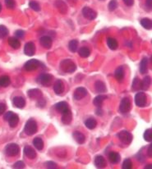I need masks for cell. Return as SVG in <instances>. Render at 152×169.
Segmentation results:
<instances>
[{"label": "cell", "mask_w": 152, "mask_h": 169, "mask_svg": "<svg viewBox=\"0 0 152 169\" xmlns=\"http://www.w3.org/2000/svg\"><path fill=\"white\" fill-rule=\"evenodd\" d=\"M1 11H2V5L0 4V12H1Z\"/></svg>", "instance_id": "cell-52"}, {"label": "cell", "mask_w": 152, "mask_h": 169, "mask_svg": "<svg viewBox=\"0 0 152 169\" xmlns=\"http://www.w3.org/2000/svg\"><path fill=\"white\" fill-rule=\"evenodd\" d=\"M29 6H30V8L31 9H33L35 12H38V11H40V6L39 3L35 2V1H30V4H29Z\"/></svg>", "instance_id": "cell-41"}, {"label": "cell", "mask_w": 152, "mask_h": 169, "mask_svg": "<svg viewBox=\"0 0 152 169\" xmlns=\"http://www.w3.org/2000/svg\"><path fill=\"white\" fill-rule=\"evenodd\" d=\"M87 90L86 89L84 88V87H78L74 90L73 93V98L74 100H81L84 99L85 97L87 95Z\"/></svg>", "instance_id": "cell-11"}, {"label": "cell", "mask_w": 152, "mask_h": 169, "mask_svg": "<svg viewBox=\"0 0 152 169\" xmlns=\"http://www.w3.org/2000/svg\"><path fill=\"white\" fill-rule=\"evenodd\" d=\"M145 168H147V169L151 168V164H149V165H147V167H146Z\"/></svg>", "instance_id": "cell-51"}, {"label": "cell", "mask_w": 152, "mask_h": 169, "mask_svg": "<svg viewBox=\"0 0 152 169\" xmlns=\"http://www.w3.org/2000/svg\"><path fill=\"white\" fill-rule=\"evenodd\" d=\"M45 165L46 168H57V164L54 162L52 161L46 162L45 163Z\"/></svg>", "instance_id": "cell-45"}, {"label": "cell", "mask_w": 152, "mask_h": 169, "mask_svg": "<svg viewBox=\"0 0 152 169\" xmlns=\"http://www.w3.org/2000/svg\"><path fill=\"white\" fill-rule=\"evenodd\" d=\"M78 54H79L80 57H81V58H88L91 55V50L87 47H81L78 50Z\"/></svg>", "instance_id": "cell-32"}, {"label": "cell", "mask_w": 152, "mask_h": 169, "mask_svg": "<svg viewBox=\"0 0 152 169\" xmlns=\"http://www.w3.org/2000/svg\"><path fill=\"white\" fill-rule=\"evenodd\" d=\"M12 168L17 169L24 168H25V163H24L22 161H17V163H15L13 164Z\"/></svg>", "instance_id": "cell-44"}, {"label": "cell", "mask_w": 152, "mask_h": 169, "mask_svg": "<svg viewBox=\"0 0 152 169\" xmlns=\"http://www.w3.org/2000/svg\"><path fill=\"white\" fill-rule=\"evenodd\" d=\"M68 49L72 53H75L78 49V41L76 39H72L68 43Z\"/></svg>", "instance_id": "cell-36"}, {"label": "cell", "mask_w": 152, "mask_h": 169, "mask_svg": "<svg viewBox=\"0 0 152 169\" xmlns=\"http://www.w3.org/2000/svg\"><path fill=\"white\" fill-rule=\"evenodd\" d=\"M15 36L17 39H23L25 37V32L22 30H17L15 32Z\"/></svg>", "instance_id": "cell-46"}, {"label": "cell", "mask_w": 152, "mask_h": 169, "mask_svg": "<svg viewBox=\"0 0 152 169\" xmlns=\"http://www.w3.org/2000/svg\"><path fill=\"white\" fill-rule=\"evenodd\" d=\"M140 72L141 74H146L148 71V59L147 58H143L140 63Z\"/></svg>", "instance_id": "cell-28"}, {"label": "cell", "mask_w": 152, "mask_h": 169, "mask_svg": "<svg viewBox=\"0 0 152 169\" xmlns=\"http://www.w3.org/2000/svg\"><path fill=\"white\" fill-rule=\"evenodd\" d=\"M4 118L5 121H7L9 124V126L12 128H14L17 126V124L19 122V117L14 113L13 112L8 111L7 112L4 113Z\"/></svg>", "instance_id": "cell-2"}, {"label": "cell", "mask_w": 152, "mask_h": 169, "mask_svg": "<svg viewBox=\"0 0 152 169\" xmlns=\"http://www.w3.org/2000/svg\"><path fill=\"white\" fill-rule=\"evenodd\" d=\"M12 104L17 108H23L26 106V100L22 96H15L12 99Z\"/></svg>", "instance_id": "cell-15"}, {"label": "cell", "mask_w": 152, "mask_h": 169, "mask_svg": "<svg viewBox=\"0 0 152 169\" xmlns=\"http://www.w3.org/2000/svg\"><path fill=\"white\" fill-rule=\"evenodd\" d=\"M151 79L149 76H146L144 79L141 81V89L143 90H146L147 89L150 87L151 85Z\"/></svg>", "instance_id": "cell-34"}, {"label": "cell", "mask_w": 152, "mask_h": 169, "mask_svg": "<svg viewBox=\"0 0 152 169\" xmlns=\"http://www.w3.org/2000/svg\"><path fill=\"white\" fill-rule=\"evenodd\" d=\"M108 8H109V10L110 12H113L114 10H116V8H118V2H117V0H111L110 2H109V4Z\"/></svg>", "instance_id": "cell-42"}, {"label": "cell", "mask_w": 152, "mask_h": 169, "mask_svg": "<svg viewBox=\"0 0 152 169\" xmlns=\"http://www.w3.org/2000/svg\"><path fill=\"white\" fill-rule=\"evenodd\" d=\"M124 76H125V72H124V69L122 67H118L117 69L114 72V77L115 79L118 81V82H122L124 79Z\"/></svg>", "instance_id": "cell-20"}, {"label": "cell", "mask_w": 152, "mask_h": 169, "mask_svg": "<svg viewBox=\"0 0 152 169\" xmlns=\"http://www.w3.org/2000/svg\"><path fill=\"white\" fill-rule=\"evenodd\" d=\"M4 2H5V4H6L7 8H9V9H13V8H15V0H4Z\"/></svg>", "instance_id": "cell-43"}, {"label": "cell", "mask_w": 152, "mask_h": 169, "mask_svg": "<svg viewBox=\"0 0 152 169\" xmlns=\"http://www.w3.org/2000/svg\"><path fill=\"white\" fill-rule=\"evenodd\" d=\"M54 107H55V109H56L58 112H60V113H63V112L68 110L69 108L68 103H67V102H64V101H62V102L58 103V104H55Z\"/></svg>", "instance_id": "cell-24"}, {"label": "cell", "mask_w": 152, "mask_h": 169, "mask_svg": "<svg viewBox=\"0 0 152 169\" xmlns=\"http://www.w3.org/2000/svg\"><path fill=\"white\" fill-rule=\"evenodd\" d=\"M40 44H41L42 46L44 47L45 49H50L52 47V44H53V40L52 39L50 38V36H42L41 38L40 39Z\"/></svg>", "instance_id": "cell-17"}, {"label": "cell", "mask_w": 152, "mask_h": 169, "mask_svg": "<svg viewBox=\"0 0 152 169\" xmlns=\"http://www.w3.org/2000/svg\"><path fill=\"white\" fill-rule=\"evenodd\" d=\"M143 137L146 141H148V142H151L152 141V130L151 128L147 129L146 131H145L144 135H143Z\"/></svg>", "instance_id": "cell-38"}, {"label": "cell", "mask_w": 152, "mask_h": 169, "mask_svg": "<svg viewBox=\"0 0 152 169\" xmlns=\"http://www.w3.org/2000/svg\"><path fill=\"white\" fill-rule=\"evenodd\" d=\"M107 45L111 50H116L118 47V41L112 37H109L107 39Z\"/></svg>", "instance_id": "cell-31"}, {"label": "cell", "mask_w": 152, "mask_h": 169, "mask_svg": "<svg viewBox=\"0 0 152 169\" xmlns=\"http://www.w3.org/2000/svg\"><path fill=\"white\" fill-rule=\"evenodd\" d=\"M33 145L35 146V148L37 150H42L44 149V141L40 137H35L32 141Z\"/></svg>", "instance_id": "cell-30"}, {"label": "cell", "mask_w": 152, "mask_h": 169, "mask_svg": "<svg viewBox=\"0 0 152 169\" xmlns=\"http://www.w3.org/2000/svg\"><path fill=\"white\" fill-rule=\"evenodd\" d=\"M122 168L123 169H131L133 168V163L131 161V159L129 158H127L125 159L123 163H122Z\"/></svg>", "instance_id": "cell-40"}, {"label": "cell", "mask_w": 152, "mask_h": 169, "mask_svg": "<svg viewBox=\"0 0 152 169\" xmlns=\"http://www.w3.org/2000/svg\"><path fill=\"white\" fill-rule=\"evenodd\" d=\"M41 65V62L37 59H30L24 64V68L27 72H33L35 70L38 69V67H40Z\"/></svg>", "instance_id": "cell-7"}, {"label": "cell", "mask_w": 152, "mask_h": 169, "mask_svg": "<svg viewBox=\"0 0 152 169\" xmlns=\"http://www.w3.org/2000/svg\"><path fill=\"white\" fill-rule=\"evenodd\" d=\"M38 131L37 123L34 119H30L27 121L24 127V132L27 135H33Z\"/></svg>", "instance_id": "cell-3"}, {"label": "cell", "mask_w": 152, "mask_h": 169, "mask_svg": "<svg viewBox=\"0 0 152 169\" xmlns=\"http://www.w3.org/2000/svg\"><path fill=\"white\" fill-rule=\"evenodd\" d=\"M20 153V147L15 143L9 144L5 147V154L9 157H15Z\"/></svg>", "instance_id": "cell-5"}, {"label": "cell", "mask_w": 152, "mask_h": 169, "mask_svg": "<svg viewBox=\"0 0 152 169\" xmlns=\"http://www.w3.org/2000/svg\"><path fill=\"white\" fill-rule=\"evenodd\" d=\"M53 91L58 95H61L64 92V84L63 81L57 80L53 84Z\"/></svg>", "instance_id": "cell-12"}, {"label": "cell", "mask_w": 152, "mask_h": 169, "mask_svg": "<svg viewBox=\"0 0 152 169\" xmlns=\"http://www.w3.org/2000/svg\"><path fill=\"white\" fill-rule=\"evenodd\" d=\"M107 96L106 95H102V94H100L98 96H96L93 100V104L95 105V107H98V108H100L101 106H102L103 103H104V101L106 100Z\"/></svg>", "instance_id": "cell-23"}, {"label": "cell", "mask_w": 152, "mask_h": 169, "mask_svg": "<svg viewBox=\"0 0 152 169\" xmlns=\"http://www.w3.org/2000/svg\"><path fill=\"white\" fill-rule=\"evenodd\" d=\"M152 145H150L148 147V150H147V155H148L149 157L151 158L152 157Z\"/></svg>", "instance_id": "cell-49"}, {"label": "cell", "mask_w": 152, "mask_h": 169, "mask_svg": "<svg viewBox=\"0 0 152 169\" xmlns=\"http://www.w3.org/2000/svg\"><path fill=\"white\" fill-rule=\"evenodd\" d=\"M132 108V103L131 100L128 97H125L121 100V103L119 105V112H121L122 114H126L128 112H129Z\"/></svg>", "instance_id": "cell-6"}, {"label": "cell", "mask_w": 152, "mask_h": 169, "mask_svg": "<svg viewBox=\"0 0 152 169\" xmlns=\"http://www.w3.org/2000/svg\"><path fill=\"white\" fill-rule=\"evenodd\" d=\"M140 23L142 26L147 30H151L152 28V21L151 20L149 19V18H142L140 21Z\"/></svg>", "instance_id": "cell-35"}, {"label": "cell", "mask_w": 152, "mask_h": 169, "mask_svg": "<svg viewBox=\"0 0 152 169\" xmlns=\"http://www.w3.org/2000/svg\"><path fill=\"white\" fill-rule=\"evenodd\" d=\"M118 138L124 145H130L133 141V135L128 131H122L118 133Z\"/></svg>", "instance_id": "cell-8"}, {"label": "cell", "mask_w": 152, "mask_h": 169, "mask_svg": "<svg viewBox=\"0 0 152 169\" xmlns=\"http://www.w3.org/2000/svg\"><path fill=\"white\" fill-rule=\"evenodd\" d=\"M84 124H85V126L87 127L88 129L93 130L97 126V122H96V120L94 117H89V118H87V119L85 121Z\"/></svg>", "instance_id": "cell-27"}, {"label": "cell", "mask_w": 152, "mask_h": 169, "mask_svg": "<svg viewBox=\"0 0 152 169\" xmlns=\"http://www.w3.org/2000/svg\"><path fill=\"white\" fill-rule=\"evenodd\" d=\"M123 2L128 7H131V6H133V4H134V0H123Z\"/></svg>", "instance_id": "cell-48"}, {"label": "cell", "mask_w": 152, "mask_h": 169, "mask_svg": "<svg viewBox=\"0 0 152 169\" xmlns=\"http://www.w3.org/2000/svg\"><path fill=\"white\" fill-rule=\"evenodd\" d=\"M140 89H141V81L138 79V77H135V79L133 80V84H132V90L137 91Z\"/></svg>", "instance_id": "cell-37"}, {"label": "cell", "mask_w": 152, "mask_h": 169, "mask_svg": "<svg viewBox=\"0 0 152 169\" xmlns=\"http://www.w3.org/2000/svg\"><path fill=\"white\" fill-rule=\"evenodd\" d=\"M151 0H146V7L150 8V9L151 8Z\"/></svg>", "instance_id": "cell-50"}, {"label": "cell", "mask_w": 152, "mask_h": 169, "mask_svg": "<svg viewBox=\"0 0 152 169\" xmlns=\"http://www.w3.org/2000/svg\"><path fill=\"white\" fill-rule=\"evenodd\" d=\"M52 81H53V76L49 73H42L36 79V82L43 86L50 85L52 83Z\"/></svg>", "instance_id": "cell-4"}, {"label": "cell", "mask_w": 152, "mask_h": 169, "mask_svg": "<svg viewBox=\"0 0 152 169\" xmlns=\"http://www.w3.org/2000/svg\"><path fill=\"white\" fill-rule=\"evenodd\" d=\"M72 136L78 144H83L86 141V136L80 131H74L72 134Z\"/></svg>", "instance_id": "cell-25"}, {"label": "cell", "mask_w": 152, "mask_h": 169, "mask_svg": "<svg viewBox=\"0 0 152 169\" xmlns=\"http://www.w3.org/2000/svg\"><path fill=\"white\" fill-rule=\"evenodd\" d=\"M27 95L30 99L31 100H39L40 99L43 95H42V91L39 89H31V90H29L27 91Z\"/></svg>", "instance_id": "cell-14"}, {"label": "cell", "mask_w": 152, "mask_h": 169, "mask_svg": "<svg viewBox=\"0 0 152 169\" xmlns=\"http://www.w3.org/2000/svg\"><path fill=\"white\" fill-rule=\"evenodd\" d=\"M24 54L27 56H33L35 54V45L33 42H28L24 47Z\"/></svg>", "instance_id": "cell-13"}, {"label": "cell", "mask_w": 152, "mask_h": 169, "mask_svg": "<svg viewBox=\"0 0 152 169\" xmlns=\"http://www.w3.org/2000/svg\"><path fill=\"white\" fill-rule=\"evenodd\" d=\"M8 44L14 49H18L21 47V43L19 39L16 37H9L8 38Z\"/></svg>", "instance_id": "cell-26"}, {"label": "cell", "mask_w": 152, "mask_h": 169, "mask_svg": "<svg viewBox=\"0 0 152 169\" xmlns=\"http://www.w3.org/2000/svg\"><path fill=\"white\" fill-rule=\"evenodd\" d=\"M7 106L4 103H0V116H2L4 114L5 111H6Z\"/></svg>", "instance_id": "cell-47"}, {"label": "cell", "mask_w": 152, "mask_h": 169, "mask_svg": "<svg viewBox=\"0 0 152 169\" xmlns=\"http://www.w3.org/2000/svg\"><path fill=\"white\" fill-rule=\"evenodd\" d=\"M146 100H147V98H146V94L144 92H141V91L136 94L135 99H134L136 105L140 108H143L146 105Z\"/></svg>", "instance_id": "cell-9"}, {"label": "cell", "mask_w": 152, "mask_h": 169, "mask_svg": "<svg viewBox=\"0 0 152 169\" xmlns=\"http://www.w3.org/2000/svg\"><path fill=\"white\" fill-rule=\"evenodd\" d=\"M11 84V79L8 76H2L0 77V87H8Z\"/></svg>", "instance_id": "cell-33"}, {"label": "cell", "mask_w": 152, "mask_h": 169, "mask_svg": "<svg viewBox=\"0 0 152 169\" xmlns=\"http://www.w3.org/2000/svg\"><path fill=\"white\" fill-rule=\"evenodd\" d=\"M82 15L84 16L85 18H86L89 21H93L96 18L97 16V12L95 10H93L92 8L89 7H85L82 9Z\"/></svg>", "instance_id": "cell-10"}, {"label": "cell", "mask_w": 152, "mask_h": 169, "mask_svg": "<svg viewBox=\"0 0 152 169\" xmlns=\"http://www.w3.org/2000/svg\"><path fill=\"white\" fill-rule=\"evenodd\" d=\"M55 6L57 7V8L59 10V12L63 14H65L67 11H68V8H67V5L65 4L63 1L62 0H57L56 3H55Z\"/></svg>", "instance_id": "cell-29"}, {"label": "cell", "mask_w": 152, "mask_h": 169, "mask_svg": "<svg viewBox=\"0 0 152 169\" xmlns=\"http://www.w3.org/2000/svg\"><path fill=\"white\" fill-rule=\"evenodd\" d=\"M24 154L28 158H30V159H34V158H36V152H35L34 148H32L31 146H25Z\"/></svg>", "instance_id": "cell-19"}, {"label": "cell", "mask_w": 152, "mask_h": 169, "mask_svg": "<svg viewBox=\"0 0 152 169\" xmlns=\"http://www.w3.org/2000/svg\"><path fill=\"white\" fill-rule=\"evenodd\" d=\"M8 35V30L4 25H0V39H4Z\"/></svg>", "instance_id": "cell-39"}, {"label": "cell", "mask_w": 152, "mask_h": 169, "mask_svg": "<svg viewBox=\"0 0 152 169\" xmlns=\"http://www.w3.org/2000/svg\"><path fill=\"white\" fill-rule=\"evenodd\" d=\"M59 68L65 73H72L76 70V65L71 59H65L60 62Z\"/></svg>", "instance_id": "cell-1"}, {"label": "cell", "mask_w": 152, "mask_h": 169, "mask_svg": "<svg viewBox=\"0 0 152 169\" xmlns=\"http://www.w3.org/2000/svg\"><path fill=\"white\" fill-rule=\"evenodd\" d=\"M72 113L70 109H68L62 113V122L65 125H68L72 122Z\"/></svg>", "instance_id": "cell-16"}, {"label": "cell", "mask_w": 152, "mask_h": 169, "mask_svg": "<svg viewBox=\"0 0 152 169\" xmlns=\"http://www.w3.org/2000/svg\"><path fill=\"white\" fill-rule=\"evenodd\" d=\"M95 166L97 168H104L106 166V161L104 159V158L101 156V155H97L95 158Z\"/></svg>", "instance_id": "cell-21"}, {"label": "cell", "mask_w": 152, "mask_h": 169, "mask_svg": "<svg viewBox=\"0 0 152 169\" xmlns=\"http://www.w3.org/2000/svg\"><path fill=\"white\" fill-rule=\"evenodd\" d=\"M121 156L120 154L117 152H110L109 154V161L112 164H117L120 162Z\"/></svg>", "instance_id": "cell-22"}, {"label": "cell", "mask_w": 152, "mask_h": 169, "mask_svg": "<svg viewBox=\"0 0 152 169\" xmlns=\"http://www.w3.org/2000/svg\"><path fill=\"white\" fill-rule=\"evenodd\" d=\"M95 91L98 94H104L107 91L106 84L102 81H97L95 83Z\"/></svg>", "instance_id": "cell-18"}]
</instances>
